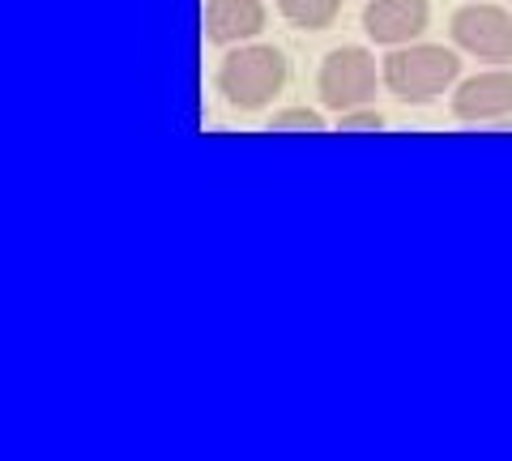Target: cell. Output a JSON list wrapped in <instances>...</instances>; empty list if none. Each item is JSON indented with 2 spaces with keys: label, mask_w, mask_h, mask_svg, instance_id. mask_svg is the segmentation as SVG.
Segmentation results:
<instances>
[{
  "label": "cell",
  "mask_w": 512,
  "mask_h": 461,
  "mask_svg": "<svg viewBox=\"0 0 512 461\" xmlns=\"http://www.w3.org/2000/svg\"><path fill=\"white\" fill-rule=\"evenodd\" d=\"M269 129H325V116L320 111H312V107H286V111H278L274 116V124Z\"/></svg>",
  "instance_id": "obj_9"
},
{
  "label": "cell",
  "mask_w": 512,
  "mask_h": 461,
  "mask_svg": "<svg viewBox=\"0 0 512 461\" xmlns=\"http://www.w3.org/2000/svg\"><path fill=\"white\" fill-rule=\"evenodd\" d=\"M453 116L457 120H504L512 116V69H491L466 77L453 94Z\"/></svg>",
  "instance_id": "obj_6"
},
{
  "label": "cell",
  "mask_w": 512,
  "mask_h": 461,
  "mask_svg": "<svg viewBox=\"0 0 512 461\" xmlns=\"http://www.w3.org/2000/svg\"><path fill=\"white\" fill-rule=\"evenodd\" d=\"M291 65L278 47L269 43H239L235 52L222 56V65L214 73L218 94L239 111H261L286 90Z\"/></svg>",
  "instance_id": "obj_2"
},
{
  "label": "cell",
  "mask_w": 512,
  "mask_h": 461,
  "mask_svg": "<svg viewBox=\"0 0 512 461\" xmlns=\"http://www.w3.org/2000/svg\"><path fill=\"white\" fill-rule=\"evenodd\" d=\"M376 56L367 47H333V52L320 60L316 73V94L329 111H355L367 107L376 94Z\"/></svg>",
  "instance_id": "obj_3"
},
{
  "label": "cell",
  "mask_w": 512,
  "mask_h": 461,
  "mask_svg": "<svg viewBox=\"0 0 512 461\" xmlns=\"http://www.w3.org/2000/svg\"><path fill=\"white\" fill-rule=\"evenodd\" d=\"M384 116L376 107H355V111H342V129H380Z\"/></svg>",
  "instance_id": "obj_10"
},
{
  "label": "cell",
  "mask_w": 512,
  "mask_h": 461,
  "mask_svg": "<svg viewBox=\"0 0 512 461\" xmlns=\"http://www.w3.org/2000/svg\"><path fill=\"white\" fill-rule=\"evenodd\" d=\"M448 35L466 56H478L487 65H512V13L500 5H474L457 9L448 22Z\"/></svg>",
  "instance_id": "obj_4"
},
{
  "label": "cell",
  "mask_w": 512,
  "mask_h": 461,
  "mask_svg": "<svg viewBox=\"0 0 512 461\" xmlns=\"http://www.w3.org/2000/svg\"><path fill=\"white\" fill-rule=\"evenodd\" d=\"M461 60L453 47L444 43H410V47H393L380 65V82L389 86L397 103L410 107H427L457 82Z\"/></svg>",
  "instance_id": "obj_1"
},
{
  "label": "cell",
  "mask_w": 512,
  "mask_h": 461,
  "mask_svg": "<svg viewBox=\"0 0 512 461\" xmlns=\"http://www.w3.org/2000/svg\"><path fill=\"white\" fill-rule=\"evenodd\" d=\"M278 13L299 30H329L342 13V0H278Z\"/></svg>",
  "instance_id": "obj_8"
},
{
  "label": "cell",
  "mask_w": 512,
  "mask_h": 461,
  "mask_svg": "<svg viewBox=\"0 0 512 461\" xmlns=\"http://www.w3.org/2000/svg\"><path fill=\"white\" fill-rule=\"evenodd\" d=\"M265 22H269V9L261 0H205V35L218 47L256 39Z\"/></svg>",
  "instance_id": "obj_7"
},
{
  "label": "cell",
  "mask_w": 512,
  "mask_h": 461,
  "mask_svg": "<svg viewBox=\"0 0 512 461\" xmlns=\"http://www.w3.org/2000/svg\"><path fill=\"white\" fill-rule=\"evenodd\" d=\"M431 5L427 0H372L363 9V30L367 39L380 47H406L427 30Z\"/></svg>",
  "instance_id": "obj_5"
}]
</instances>
